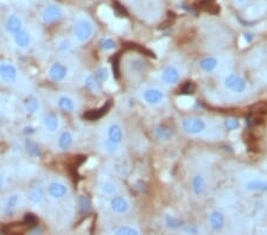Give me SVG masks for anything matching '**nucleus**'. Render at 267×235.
Wrapping results in <instances>:
<instances>
[{
	"instance_id": "6e6552de",
	"label": "nucleus",
	"mask_w": 267,
	"mask_h": 235,
	"mask_svg": "<svg viewBox=\"0 0 267 235\" xmlns=\"http://www.w3.org/2000/svg\"><path fill=\"white\" fill-rule=\"evenodd\" d=\"M18 69L14 63H0V78L6 84H14L18 78Z\"/></svg>"
},
{
	"instance_id": "4c0bfd02",
	"label": "nucleus",
	"mask_w": 267,
	"mask_h": 235,
	"mask_svg": "<svg viewBox=\"0 0 267 235\" xmlns=\"http://www.w3.org/2000/svg\"><path fill=\"white\" fill-rule=\"evenodd\" d=\"M252 40H253V37H252V34H244L242 36H241L240 38V44H241V46H248V44L252 42Z\"/></svg>"
},
{
	"instance_id": "f704fd0d",
	"label": "nucleus",
	"mask_w": 267,
	"mask_h": 235,
	"mask_svg": "<svg viewBox=\"0 0 267 235\" xmlns=\"http://www.w3.org/2000/svg\"><path fill=\"white\" fill-rule=\"evenodd\" d=\"M116 40L110 37L102 38V40H100V48L104 50V52H112V50L116 49Z\"/></svg>"
},
{
	"instance_id": "0eeeda50",
	"label": "nucleus",
	"mask_w": 267,
	"mask_h": 235,
	"mask_svg": "<svg viewBox=\"0 0 267 235\" xmlns=\"http://www.w3.org/2000/svg\"><path fill=\"white\" fill-rule=\"evenodd\" d=\"M180 70L177 66L169 64L166 66L160 72V81L165 86H174L180 82Z\"/></svg>"
},
{
	"instance_id": "ddd939ff",
	"label": "nucleus",
	"mask_w": 267,
	"mask_h": 235,
	"mask_svg": "<svg viewBox=\"0 0 267 235\" xmlns=\"http://www.w3.org/2000/svg\"><path fill=\"white\" fill-rule=\"evenodd\" d=\"M42 122L46 131L49 133H56L60 128H61V120H60V118L54 113L46 114V116H43Z\"/></svg>"
},
{
	"instance_id": "a211bd4d",
	"label": "nucleus",
	"mask_w": 267,
	"mask_h": 235,
	"mask_svg": "<svg viewBox=\"0 0 267 235\" xmlns=\"http://www.w3.org/2000/svg\"><path fill=\"white\" fill-rule=\"evenodd\" d=\"M57 107L63 112L72 113L76 110V102L72 98L68 96V95H61V96L57 99Z\"/></svg>"
},
{
	"instance_id": "412c9836",
	"label": "nucleus",
	"mask_w": 267,
	"mask_h": 235,
	"mask_svg": "<svg viewBox=\"0 0 267 235\" xmlns=\"http://www.w3.org/2000/svg\"><path fill=\"white\" fill-rule=\"evenodd\" d=\"M24 110L28 116H34V114L38 113V110H40V101L38 98L34 96H28L26 99L24 101Z\"/></svg>"
},
{
	"instance_id": "a878e982",
	"label": "nucleus",
	"mask_w": 267,
	"mask_h": 235,
	"mask_svg": "<svg viewBox=\"0 0 267 235\" xmlns=\"http://www.w3.org/2000/svg\"><path fill=\"white\" fill-rule=\"evenodd\" d=\"M84 86L86 90L92 92V93H96L101 88V84L95 78L94 74H88L87 76H84Z\"/></svg>"
},
{
	"instance_id": "f8f14e48",
	"label": "nucleus",
	"mask_w": 267,
	"mask_h": 235,
	"mask_svg": "<svg viewBox=\"0 0 267 235\" xmlns=\"http://www.w3.org/2000/svg\"><path fill=\"white\" fill-rule=\"evenodd\" d=\"M208 222H209V226H210L212 230H215V232L224 230V227H226L224 215L218 210L210 212V214H209V216H208Z\"/></svg>"
},
{
	"instance_id": "f257e3e1",
	"label": "nucleus",
	"mask_w": 267,
	"mask_h": 235,
	"mask_svg": "<svg viewBox=\"0 0 267 235\" xmlns=\"http://www.w3.org/2000/svg\"><path fill=\"white\" fill-rule=\"evenodd\" d=\"M124 140V130L120 124L112 122L107 127L106 138L104 140V150L110 154H116L120 151Z\"/></svg>"
},
{
	"instance_id": "58836bf2",
	"label": "nucleus",
	"mask_w": 267,
	"mask_h": 235,
	"mask_svg": "<svg viewBox=\"0 0 267 235\" xmlns=\"http://www.w3.org/2000/svg\"><path fill=\"white\" fill-rule=\"evenodd\" d=\"M248 2L250 0H233L234 5L236 6V8H242V6H246Z\"/></svg>"
},
{
	"instance_id": "4be33fe9",
	"label": "nucleus",
	"mask_w": 267,
	"mask_h": 235,
	"mask_svg": "<svg viewBox=\"0 0 267 235\" xmlns=\"http://www.w3.org/2000/svg\"><path fill=\"white\" fill-rule=\"evenodd\" d=\"M244 189L247 192H267V180L262 178H254L244 183Z\"/></svg>"
},
{
	"instance_id": "39448f33",
	"label": "nucleus",
	"mask_w": 267,
	"mask_h": 235,
	"mask_svg": "<svg viewBox=\"0 0 267 235\" xmlns=\"http://www.w3.org/2000/svg\"><path fill=\"white\" fill-rule=\"evenodd\" d=\"M142 99L148 106H158L165 100V93L160 88L148 87L142 92Z\"/></svg>"
},
{
	"instance_id": "473e14b6",
	"label": "nucleus",
	"mask_w": 267,
	"mask_h": 235,
	"mask_svg": "<svg viewBox=\"0 0 267 235\" xmlns=\"http://www.w3.org/2000/svg\"><path fill=\"white\" fill-rule=\"evenodd\" d=\"M114 234H116V235H138V234H140V232H139V230H136V227L122 226V227L118 228V230H114Z\"/></svg>"
},
{
	"instance_id": "c9c22d12",
	"label": "nucleus",
	"mask_w": 267,
	"mask_h": 235,
	"mask_svg": "<svg viewBox=\"0 0 267 235\" xmlns=\"http://www.w3.org/2000/svg\"><path fill=\"white\" fill-rule=\"evenodd\" d=\"M224 126L228 131H238L240 127V122L235 118H228L224 120Z\"/></svg>"
},
{
	"instance_id": "2eb2a0df",
	"label": "nucleus",
	"mask_w": 267,
	"mask_h": 235,
	"mask_svg": "<svg viewBox=\"0 0 267 235\" xmlns=\"http://www.w3.org/2000/svg\"><path fill=\"white\" fill-rule=\"evenodd\" d=\"M220 66V58L216 56H206L198 62V66L202 72H212Z\"/></svg>"
},
{
	"instance_id": "cd10ccee",
	"label": "nucleus",
	"mask_w": 267,
	"mask_h": 235,
	"mask_svg": "<svg viewBox=\"0 0 267 235\" xmlns=\"http://www.w3.org/2000/svg\"><path fill=\"white\" fill-rule=\"evenodd\" d=\"M25 148H26L28 154L32 158H37L40 156V148L36 142H34L32 139H26L25 140Z\"/></svg>"
},
{
	"instance_id": "b1692460",
	"label": "nucleus",
	"mask_w": 267,
	"mask_h": 235,
	"mask_svg": "<svg viewBox=\"0 0 267 235\" xmlns=\"http://www.w3.org/2000/svg\"><path fill=\"white\" fill-rule=\"evenodd\" d=\"M154 134L156 138L160 139L162 142H169L174 136V131L170 128V127L165 126V125H160L156 127L154 130Z\"/></svg>"
},
{
	"instance_id": "c85d7f7f",
	"label": "nucleus",
	"mask_w": 267,
	"mask_h": 235,
	"mask_svg": "<svg viewBox=\"0 0 267 235\" xmlns=\"http://www.w3.org/2000/svg\"><path fill=\"white\" fill-rule=\"evenodd\" d=\"M164 220H165V224H166V227L171 230H177L182 227V221H180L178 218L174 216V215H170V214L165 215Z\"/></svg>"
},
{
	"instance_id": "72a5a7b5",
	"label": "nucleus",
	"mask_w": 267,
	"mask_h": 235,
	"mask_svg": "<svg viewBox=\"0 0 267 235\" xmlns=\"http://www.w3.org/2000/svg\"><path fill=\"white\" fill-rule=\"evenodd\" d=\"M57 49H58V52L63 54V55H66V54H69L72 50V44L69 40L63 38V40H58V43H57Z\"/></svg>"
},
{
	"instance_id": "7ed1b4c3",
	"label": "nucleus",
	"mask_w": 267,
	"mask_h": 235,
	"mask_svg": "<svg viewBox=\"0 0 267 235\" xmlns=\"http://www.w3.org/2000/svg\"><path fill=\"white\" fill-rule=\"evenodd\" d=\"M224 86L226 90L232 93L242 94L247 90V81L241 75L230 72L224 78Z\"/></svg>"
},
{
	"instance_id": "ea45409f",
	"label": "nucleus",
	"mask_w": 267,
	"mask_h": 235,
	"mask_svg": "<svg viewBox=\"0 0 267 235\" xmlns=\"http://www.w3.org/2000/svg\"><path fill=\"white\" fill-rule=\"evenodd\" d=\"M4 184H5L4 176H2V174H0V189H2V186H4Z\"/></svg>"
},
{
	"instance_id": "4468645a",
	"label": "nucleus",
	"mask_w": 267,
	"mask_h": 235,
	"mask_svg": "<svg viewBox=\"0 0 267 235\" xmlns=\"http://www.w3.org/2000/svg\"><path fill=\"white\" fill-rule=\"evenodd\" d=\"M6 30H8V34H11L12 36L19 32L20 30L24 28V23L22 20V18L17 14H10L8 19H6Z\"/></svg>"
},
{
	"instance_id": "aec40b11",
	"label": "nucleus",
	"mask_w": 267,
	"mask_h": 235,
	"mask_svg": "<svg viewBox=\"0 0 267 235\" xmlns=\"http://www.w3.org/2000/svg\"><path fill=\"white\" fill-rule=\"evenodd\" d=\"M19 203H20V195L18 192L11 194L8 196V201L5 203V208H4V212L6 215H12L17 212Z\"/></svg>"
},
{
	"instance_id": "1a4fd4ad",
	"label": "nucleus",
	"mask_w": 267,
	"mask_h": 235,
	"mask_svg": "<svg viewBox=\"0 0 267 235\" xmlns=\"http://www.w3.org/2000/svg\"><path fill=\"white\" fill-rule=\"evenodd\" d=\"M48 75L54 82L64 81L68 76V66L63 64L62 62H54L48 69Z\"/></svg>"
},
{
	"instance_id": "7c9ffc66",
	"label": "nucleus",
	"mask_w": 267,
	"mask_h": 235,
	"mask_svg": "<svg viewBox=\"0 0 267 235\" xmlns=\"http://www.w3.org/2000/svg\"><path fill=\"white\" fill-rule=\"evenodd\" d=\"M94 76H95V78H96V80L102 84H104V82H107L108 78H110V69L104 66H100V68H98L96 70H95Z\"/></svg>"
},
{
	"instance_id": "9b49d317",
	"label": "nucleus",
	"mask_w": 267,
	"mask_h": 235,
	"mask_svg": "<svg viewBox=\"0 0 267 235\" xmlns=\"http://www.w3.org/2000/svg\"><path fill=\"white\" fill-rule=\"evenodd\" d=\"M110 209L118 215L127 214V212H130V208H131L128 200L124 198V196H113V198H110Z\"/></svg>"
},
{
	"instance_id": "5701e85b",
	"label": "nucleus",
	"mask_w": 267,
	"mask_h": 235,
	"mask_svg": "<svg viewBox=\"0 0 267 235\" xmlns=\"http://www.w3.org/2000/svg\"><path fill=\"white\" fill-rule=\"evenodd\" d=\"M98 188H100L101 192L107 196H113L114 194L116 192V183H114L112 180L107 178V177H104V178L100 180V182H98Z\"/></svg>"
},
{
	"instance_id": "dca6fc26",
	"label": "nucleus",
	"mask_w": 267,
	"mask_h": 235,
	"mask_svg": "<svg viewBox=\"0 0 267 235\" xmlns=\"http://www.w3.org/2000/svg\"><path fill=\"white\" fill-rule=\"evenodd\" d=\"M14 40L16 46L19 48V49H26L31 44V34L24 28L23 30L14 34Z\"/></svg>"
},
{
	"instance_id": "6ab92c4d",
	"label": "nucleus",
	"mask_w": 267,
	"mask_h": 235,
	"mask_svg": "<svg viewBox=\"0 0 267 235\" xmlns=\"http://www.w3.org/2000/svg\"><path fill=\"white\" fill-rule=\"evenodd\" d=\"M74 144V134L70 131H63L57 139V146L60 150H69Z\"/></svg>"
},
{
	"instance_id": "e433bc0d",
	"label": "nucleus",
	"mask_w": 267,
	"mask_h": 235,
	"mask_svg": "<svg viewBox=\"0 0 267 235\" xmlns=\"http://www.w3.org/2000/svg\"><path fill=\"white\" fill-rule=\"evenodd\" d=\"M184 233L186 234H197L200 233V228L195 226V224H186L182 230Z\"/></svg>"
},
{
	"instance_id": "9d476101",
	"label": "nucleus",
	"mask_w": 267,
	"mask_h": 235,
	"mask_svg": "<svg viewBox=\"0 0 267 235\" xmlns=\"http://www.w3.org/2000/svg\"><path fill=\"white\" fill-rule=\"evenodd\" d=\"M46 194L52 200H62L68 195V186L62 182H50L48 184Z\"/></svg>"
},
{
	"instance_id": "20e7f679",
	"label": "nucleus",
	"mask_w": 267,
	"mask_h": 235,
	"mask_svg": "<svg viewBox=\"0 0 267 235\" xmlns=\"http://www.w3.org/2000/svg\"><path fill=\"white\" fill-rule=\"evenodd\" d=\"M208 124L202 118H188L182 122L183 131L189 136H200L206 131Z\"/></svg>"
},
{
	"instance_id": "2f4dec72",
	"label": "nucleus",
	"mask_w": 267,
	"mask_h": 235,
	"mask_svg": "<svg viewBox=\"0 0 267 235\" xmlns=\"http://www.w3.org/2000/svg\"><path fill=\"white\" fill-rule=\"evenodd\" d=\"M110 102H108L106 106H102L100 110H93L90 112H88L87 114H84V118H87L88 120H96L98 118H101L104 114L107 113V110L110 108Z\"/></svg>"
},
{
	"instance_id": "f3484780",
	"label": "nucleus",
	"mask_w": 267,
	"mask_h": 235,
	"mask_svg": "<svg viewBox=\"0 0 267 235\" xmlns=\"http://www.w3.org/2000/svg\"><path fill=\"white\" fill-rule=\"evenodd\" d=\"M192 189L195 196H202L206 190V180L202 174H195L192 180Z\"/></svg>"
},
{
	"instance_id": "bb28decb",
	"label": "nucleus",
	"mask_w": 267,
	"mask_h": 235,
	"mask_svg": "<svg viewBox=\"0 0 267 235\" xmlns=\"http://www.w3.org/2000/svg\"><path fill=\"white\" fill-rule=\"evenodd\" d=\"M267 8V4L265 2H256L250 6V8L246 11V17L248 18H253V17H259L264 14L265 8Z\"/></svg>"
},
{
	"instance_id": "423d86ee",
	"label": "nucleus",
	"mask_w": 267,
	"mask_h": 235,
	"mask_svg": "<svg viewBox=\"0 0 267 235\" xmlns=\"http://www.w3.org/2000/svg\"><path fill=\"white\" fill-rule=\"evenodd\" d=\"M40 17H42V20L46 24H55L62 19L63 11H62L61 6L50 4V5H46V8L42 10Z\"/></svg>"
},
{
	"instance_id": "c756f323",
	"label": "nucleus",
	"mask_w": 267,
	"mask_h": 235,
	"mask_svg": "<svg viewBox=\"0 0 267 235\" xmlns=\"http://www.w3.org/2000/svg\"><path fill=\"white\" fill-rule=\"evenodd\" d=\"M194 104H195V100L188 94H184L177 99L178 107L182 110H190L194 106Z\"/></svg>"
},
{
	"instance_id": "393cba45",
	"label": "nucleus",
	"mask_w": 267,
	"mask_h": 235,
	"mask_svg": "<svg viewBox=\"0 0 267 235\" xmlns=\"http://www.w3.org/2000/svg\"><path fill=\"white\" fill-rule=\"evenodd\" d=\"M44 196H46V194H44V190L42 186H34L30 190V192H28V198L30 203H32V204H40V203L43 202L44 200Z\"/></svg>"
},
{
	"instance_id": "f03ea898",
	"label": "nucleus",
	"mask_w": 267,
	"mask_h": 235,
	"mask_svg": "<svg viewBox=\"0 0 267 235\" xmlns=\"http://www.w3.org/2000/svg\"><path fill=\"white\" fill-rule=\"evenodd\" d=\"M72 34L78 43H86L93 37L94 23L87 16H80L76 18L74 26H72Z\"/></svg>"
}]
</instances>
